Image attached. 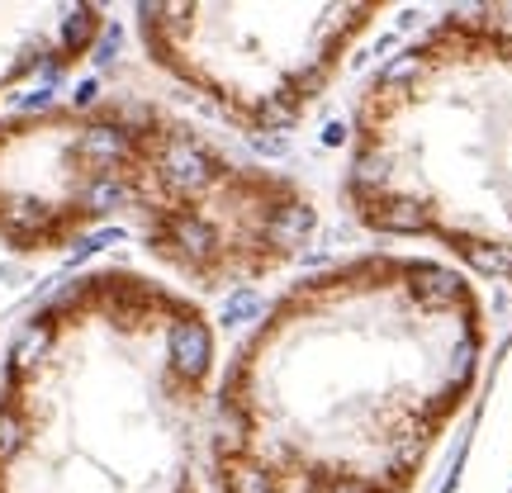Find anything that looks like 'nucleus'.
Returning <instances> with one entry per match:
<instances>
[{"label": "nucleus", "instance_id": "2", "mask_svg": "<svg viewBox=\"0 0 512 493\" xmlns=\"http://www.w3.org/2000/svg\"><path fill=\"white\" fill-rule=\"evenodd\" d=\"M214 323L138 275L72 280L5 361L0 493H204Z\"/></svg>", "mask_w": 512, "mask_h": 493}, {"label": "nucleus", "instance_id": "4", "mask_svg": "<svg viewBox=\"0 0 512 493\" xmlns=\"http://www.w3.org/2000/svg\"><path fill=\"white\" fill-rule=\"evenodd\" d=\"M351 219L512 285V24L446 15L366 81L342 176Z\"/></svg>", "mask_w": 512, "mask_h": 493}, {"label": "nucleus", "instance_id": "1", "mask_svg": "<svg viewBox=\"0 0 512 493\" xmlns=\"http://www.w3.org/2000/svg\"><path fill=\"white\" fill-rule=\"evenodd\" d=\"M484 347L475 285L441 261L370 252L304 275L219 384L214 493H413Z\"/></svg>", "mask_w": 512, "mask_h": 493}, {"label": "nucleus", "instance_id": "6", "mask_svg": "<svg viewBox=\"0 0 512 493\" xmlns=\"http://www.w3.org/2000/svg\"><path fill=\"white\" fill-rule=\"evenodd\" d=\"M503 493H512V484H508V489H503Z\"/></svg>", "mask_w": 512, "mask_h": 493}, {"label": "nucleus", "instance_id": "5", "mask_svg": "<svg viewBox=\"0 0 512 493\" xmlns=\"http://www.w3.org/2000/svg\"><path fill=\"white\" fill-rule=\"evenodd\" d=\"M152 62L247 128L299 124L342 76L384 5H143Z\"/></svg>", "mask_w": 512, "mask_h": 493}, {"label": "nucleus", "instance_id": "3", "mask_svg": "<svg viewBox=\"0 0 512 493\" xmlns=\"http://www.w3.org/2000/svg\"><path fill=\"white\" fill-rule=\"evenodd\" d=\"M53 143V185L0 195V238L34 252L81 223L133 209L147 247L204 290H238L280 275L318 228L309 190L252 166L190 124L143 100L72 105V128L48 133L43 114H19Z\"/></svg>", "mask_w": 512, "mask_h": 493}]
</instances>
